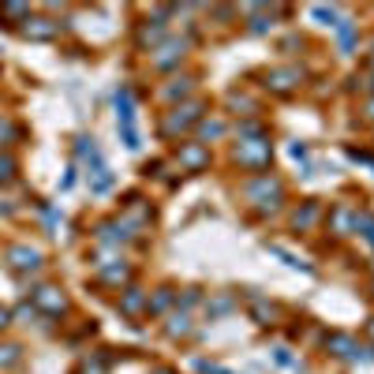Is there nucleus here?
I'll list each match as a JSON object with an SVG mask.
<instances>
[{
	"mask_svg": "<svg viewBox=\"0 0 374 374\" xmlns=\"http://www.w3.org/2000/svg\"><path fill=\"white\" fill-rule=\"evenodd\" d=\"M8 262H11V270L27 273V270H38L42 266V255L34 247H11L8 251Z\"/></svg>",
	"mask_w": 374,
	"mask_h": 374,
	"instance_id": "1",
	"label": "nucleus"
},
{
	"mask_svg": "<svg viewBox=\"0 0 374 374\" xmlns=\"http://www.w3.org/2000/svg\"><path fill=\"white\" fill-rule=\"evenodd\" d=\"M23 34H27V38H38V42H45V38H53V34H56V23H49V19H27V27H23Z\"/></svg>",
	"mask_w": 374,
	"mask_h": 374,
	"instance_id": "2",
	"label": "nucleus"
},
{
	"mask_svg": "<svg viewBox=\"0 0 374 374\" xmlns=\"http://www.w3.org/2000/svg\"><path fill=\"white\" fill-rule=\"evenodd\" d=\"M34 299H38V307H45L49 315H60V311H64V296H56V288H42Z\"/></svg>",
	"mask_w": 374,
	"mask_h": 374,
	"instance_id": "3",
	"label": "nucleus"
},
{
	"mask_svg": "<svg viewBox=\"0 0 374 374\" xmlns=\"http://www.w3.org/2000/svg\"><path fill=\"white\" fill-rule=\"evenodd\" d=\"M15 363H19V348L4 344V348H0V367H15Z\"/></svg>",
	"mask_w": 374,
	"mask_h": 374,
	"instance_id": "4",
	"label": "nucleus"
},
{
	"mask_svg": "<svg viewBox=\"0 0 374 374\" xmlns=\"http://www.w3.org/2000/svg\"><path fill=\"white\" fill-rule=\"evenodd\" d=\"M11 168H15V165H11V158L0 161V180H11Z\"/></svg>",
	"mask_w": 374,
	"mask_h": 374,
	"instance_id": "6",
	"label": "nucleus"
},
{
	"mask_svg": "<svg viewBox=\"0 0 374 374\" xmlns=\"http://www.w3.org/2000/svg\"><path fill=\"white\" fill-rule=\"evenodd\" d=\"M8 318H11V315H8L4 307H0V330H4V325H8Z\"/></svg>",
	"mask_w": 374,
	"mask_h": 374,
	"instance_id": "7",
	"label": "nucleus"
},
{
	"mask_svg": "<svg viewBox=\"0 0 374 374\" xmlns=\"http://www.w3.org/2000/svg\"><path fill=\"white\" fill-rule=\"evenodd\" d=\"M101 277H105V281H124V277H127V270H124V266H120V270H105Z\"/></svg>",
	"mask_w": 374,
	"mask_h": 374,
	"instance_id": "5",
	"label": "nucleus"
}]
</instances>
